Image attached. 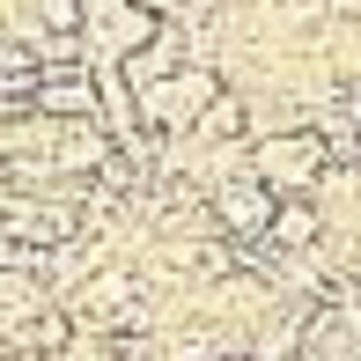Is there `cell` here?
I'll use <instances>...</instances> for the list:
<instances>
[{
  "instance_id": "6",
  "label": "cell",
  "mask_w": 361,
  "mask_h": 361,
  "mask_svg": "<svg viewBox=\"0 0 361 361\" xmlns=\"http://www.w3.org/2000/svg\"><path fill=\"white\" fill-rule=\"evenodd\" d=\"M37 15H44L52 37H74V30H81V0H37Z\"/></svg>"
},
{
  "instance_id": "2",
  "label": "cell",
  "mask_w": 361,
  "mask_h": 361,
  "mask_svg": "<svg viewBox=\"0 0 361 361\" xmlns=\"http://www.w3.org/2000/svg\"><path fill=\"white\" fill-rule=\"evenodd\" d=\"M214 214H221L228 236H266L273 214H281V192H273L258 170L251 177H228V185H214Z\"/></svg>"
},
{
  "instance_id": "3",
  "label": "cell",
  "mask_w": 361,
  "mask_h": 361,
  "mask_svg": "<svg viewBox=\"0 0 361 361\" xmlns=\"http://www.w3.org/2000/svg\"><path fill=\"white\" fill-rule=\"evenodd\" d=\"M177 67H185V30H177V23H162V30H147V37L133 44V52H126V89H155V81H170Z\"/></svg>"
},
{
  "instance_id": "1",
  "label": "cell",
  "mask_w": 361,
  "mask_h": 361,
  "mask_svg": "<svg viewBox=\"0 0 361 361\" xmlns=\"http://www.w3.org/2000/svg\"><path fill=\"white\" fill-rule=\"evenodd\" d=\"M324 155H332V140H324V133H273V140L251 147L258 177H266L273 192H310V185H317V170H324Z\"/></svg>"
},
{
  "instance_id": "4",
  "label": "cell",
  "mask_w": 361,
  "mask_h": 361,
  "mask_svg": "<svg viewBox=\"0 0 361 361\" xmlns=\"http://www.w3.org/2000/svg\"><path fill=\"white\" fill-rule=\"evenodd\" d=\"M266 243L273 251H310V243H317V207H310L302 192H281V214H273Z\"/></svg>"
},
{
  "instance_id": "5",
  "label": "cell",
  "mask_w": 361,
  "mask_h": 361,
  "mask_svg": "<svg viewBox=\"0 0 361 361\" xmlns=\"http://www.w3.org/2000/svg\"><path fill=\"white\" fill-rule=\"evenodd\" d=\"M200 140H243V96H214V104H207Z\"/></svg>"
}]
</instances>
